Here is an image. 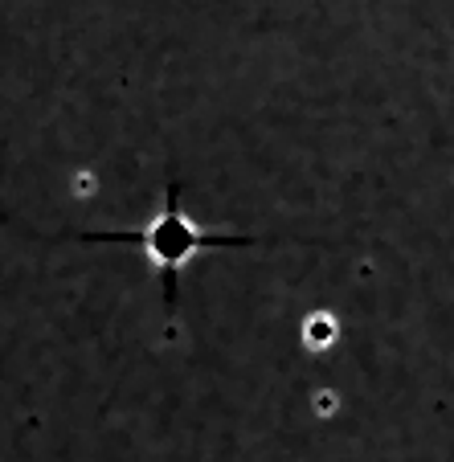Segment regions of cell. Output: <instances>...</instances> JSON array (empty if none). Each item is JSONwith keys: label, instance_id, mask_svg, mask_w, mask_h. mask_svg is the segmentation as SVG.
<instances>
[{"label": "cell", "instance_id": "1", "mask_svg": "<svg viewBox=\"0 0 454 462\" xmlns=\"http://www.w3.org/2000/svg\"><path fill=\"white\" fill-rule=\"evenodd\" d=\"M87 242H127L140 245L148 254V262L164 279V303L176 307V274L184 271V262H192L201 250H218V245H250L254 237L246 234H221V229H205L184 213L181 189H168L160 209L152 213V221H144L140 229H103V234H87Z\"/></svg>", "mask_w": 454, "mask_h": 462}]
</instances>
